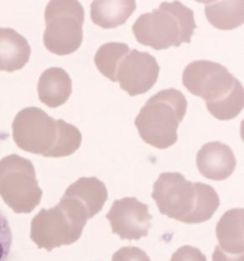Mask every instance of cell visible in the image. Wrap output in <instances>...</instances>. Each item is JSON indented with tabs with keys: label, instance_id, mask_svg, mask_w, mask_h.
Listing matches in <instances>:
<instances>
[{
	"label": "cell",
	"instance_id": "obj_10",
	"mask_svg": "<svg viewBox=\"0 0 244 261\" xmlns=\"http://www.w3.org/2000/svg\"><path fill=\"white\" fill-rule=\"evenodd\" d=\"M113 233L122 240H138L148 235L152 216L148 206L135 197H126L114 201L106 215Z\"/></svg>",
	"mask_w": 244,
	"mask_h": 261
},
{
	"label": "cell",
	"instance_id": "obj_9",
	"mask_svg": "<svg viewBox=\"0 0 244 261\" xmlns=\"http://www.w3.org/2000/svg\"><path fill=\"white\" fill-rule=\"evenodd\" d=\"M159 66L155 58L147 52L133 49L120 62L116 81L130 96L144 93L156 83Z\"/></svg>",
	"mask_w": 244,
	"mask_h": 261
},
{
	"label": "cell",
	"instance_id": "obj_11",
	"mask_svg": "<svg viewBox=\"0 0 244 261\" xmlns=\"http://www.w3.org/2000/svg\"><path fill=\"white\" fill-rule=\"evenodd\" d=\"M196 163L202 175L214 180L227 179L233 173L236 165L231 148L219 141L203 145L197 153Z\"/></svg>",
	"mask_w": 244,
	"mask_h": 261
},
{
	"label": "cell",
	"instance_id": "obj_8",
	"mask_svg": "<svg viewBox=\"0 0 244 261\" xmlns=\"http://www.w3.org/2000/svg\"><path fill=\"white\" fill-rule=\"evenodd\" d=\"M42 193L30 160L14 154L0 160V196L11 207L17 202H27L32 211Z\"/></svg>",
	"mask_w": 244,
	"mask_h": 261
},
{
	"label": "cell",
	"instance_id": "obj_22",
	"mask_svg": "<svg viewBox=\"0 0 244 261\" xmlns=\"http://www.w3.org/2000/svg\"><path fill=\"white\" fill-rule=\"evenodd\" d=\"M212 261H244V254H230L216 246L212 256Z\"/></svg>",
	"mask_w": 244,
	"mask_h": 261
},
{
	"label": "cell",
	"instance_id": "obj_5",
	"mask_svg": "<svg viewBox=\"0 0 244 261\" xmlns=\"http://www.w3.org/2000/svg\"><path fill=\"white\" fill-rule=\"evenodd\" d=\"M187 102L179 90L163 89L150 97L141 109L134 124L142 140L162 149L177 140V129L186 113Z\"/></svg>",
	"mask_w": 244,
	"mask_h": 261
},
{
	"label": "cell",
	"instance_id": "obj_3",
	"mask_svg": "<svg viewBox=\"0 0 244 261\" xmlns=\"http://www.w3.org/2000/svg\"><path fill=\"white\" fill-rule=\"evenodd\" d=\"M182 82L191 93L205 101L208 111L215 118L228 120L243 108V88L224 66L206 60L194 61L185 67Z\"/></svg>",
	"mask_w": 244,
	"mask_h": 261
},
{
	"label": "cell",
	"instance_id": "obj_18",
	"mask_svg": "<svg viewBox=\"0 0 244 261\" xmlns=\"http://www.w3.org/2000/svg\"><path fill=\"white\" fill-rule=\"evenodd\" d=\"M129 50L128 46L124 43H105L98 48L95 55L96 66L104 76L116 82L119 64Z\"/></svg>",
	"mask_w": 244,
	"mask_h": 261
},
{
	"label": "cell",
	"instance_id": "obj_6",
	"mask_svg": "<svg viewBox=\"0 0 244 261\" xmlns=\"http://www.w3.org/2000/svg\"><path fill=\"white\" fill-rule=\"evenodd\" d=\"M88 219L83 210L62 197L54 207L42 209L34 218L35 240L39 248L48 251L70 245L79 239Z\"/></svg>",
	"mask_w": 244,
	"mask_h": 261
},
{
	"label": "cell",
	"instance_id": "obj_14",
	"mask_svg": "<svg viewBox=\"0 0 244 261\" xmlns=\"http://www.w3.org/2000/svg\"><path fill=\"white\" fill-rule=\"evenodd\" d=\"M31 47L27 40L14 29L0 28V70L13 72L28 62Z\"/></svg>",
	"mask_w": 244,
	"mask_h": 261
},
{
	"label": "cell",
	"instance_id": "obj_16",
	"mask_svg": "<svg viewBox=\"0 0 244 261\" xmlns=\"http://www.w3.org/2000/svg\"><path fill=\"white\" fill-rule=\"evenodd\" d=\"M92 21L103 28H113L125 22L136 8L134 1H94L90 5Z\"/></svg>",
	"mask_w": 244,
	"mask_h": 261
},
{
	"label": "cell",
	"instance_id": "obj_13",
	"mask_svg": "<svg viewBox=\"0 0 244 261\" xmlns=\"http://www.w3.org/2000/svg\"><path fill=\"white\" fill-rule=\"evenodd\" d=\"M243 208H234L226 212L218 221L216 235L221 249L227 253H243Z\"/></svg>",
	"mask_w": 244,
	"mask_h": 261
},
{
	"label": "cell",
	"instance_id": "obj_19",
	"mask_svg": "<svg viewBox=\"0 0 244 261\" xmlns=\"http://www.w3.org/2000/svg\"><path fill=\"white\" fill-rule=\"evenodd\" d=\"M13 235L9 221L0 207V261H9Z\"/></svg>",
	"mask_w": 244,
	"mask_h": 261
},
{
	"label": "cell",
	"instance_id": "obj_21",
	"mask_svg": "<svg viewBox=\"0 0 244 261\" xmlns=\"http://www.w3.org/2000/svg\"><path fill=\"white\" fill-rule=\"evenodd\" d=\"M170 261H206V258L198 248L185 245L173 254Z\"/></svg>",
	"mask_w": 244,
	"mask_h": 261
},
{
	"label": "cell",
	"instance_id": "obj_2",
	"mask_svg": "<svg viewBox=\"0 0 244 261\" xmlns=\"http://www.w3.org/2000/svg\"><path fill=\"white\" fill-rule=\"evenodd\" d=\"M13 139L22 150L45 157L70 155L80 147L82 136L73 124L55 120L41 109L25 108L12 124Z\"/></svg>",
	"mask_w": 244,
	"mask_h": 261
},
{
	"label": "cell",
	"instance_id": "obj_20",
	"mask_svg": "<svg viewBox=\"0 0 244 261\" xmlns=\"http://www.w3.org/2000/svg\"><path fill=\"white\" fill-rule=\"evenodd\" d=\"M112 261H151L146 252L134 246L121 248L114 253Z\"/></svg>",
	"mask_w": 244,
	"mask_h": 261
},
{
	"label": "cell",
	"instance_id": "obj_12",
	"mask_svg": "<svg viewBox=\"0 0 244 261\" xmlns=\"http://www.w3.org/2000/svg\"><path fill=\"white\" fill-rule=\"evenodd\" d=\"M40 100L55 108L64 104L72 92V81L62 68L50 67L40 75L37 85Z\"/></svg>",
	"mask_w": 244,
	"mask_h": 261
},
{
	"label": "cell",
	"instance_id": "obj_17",
	"mask_svg": "<svg viewBox=\"0 0 244 261\" xmlns=\"http://www.w3.org/2000/svg\"><path fill=\"white\" fill-rule=\"evenodd\" d=\"M205 14L208 21L216 28L230 30L243 23L244 1H205Z\"/></svg>",
	"mask_w": 244,
	"mask_h": 261
},
{
	"label": "cell",
	"instance_id": "obj_4",
	"mask_svg": "<svg viewBox=\"0 0 244 261\" xmlns=\"http://www.w3.org/2000/svg\"><path fill=\"white\" fill-rule=\"evenodd\" d=\"M197 28L193 11L179 1L163 2L141 14L132 27L138 42L156 50L190 43Z\"/></svg>",
	"mask_w": 244,
	"mask_h": 261
},
{
	"label": "cell",
	"instance_id": "obj_15",
	"mask_svg": "<svg viewBox=\"0 0 244 261\" xmlns=\"http://www.w3.org/2000/svg\"><path fill=\"white\" fill-rule=\"evenodd\" d=\"M64 194L81 203L87 210L89 219L102 210L108 197L105 185L95 176L80 177L67 188Z\"/></svg>",
	"mask_w": 244,
	"mask_h": 261
},
{
	"label": "cell",
	"instance_id": "obj_7",
	"mask_svg": "<svg viewBox=\"0 0 244 261\" xmlns=\"http://www.w3.org/2000/svg\"><path fill=\"white\" fill-rule=\"evenodd\" d=\"M84 10L77 1H51L44 12L45 46L60 56L70 54L80 46L83 39Z\"/></svg>",
	"mask_w": 244,
	"mask_h": 261
},
{
	"label": "cell",
	"instance_id": "obj_1",
	"mask_svg": "<svg viewBox=\"0 0 244 261\" xmlns=\"http://www.w3.org/2000/svg\"><path fill=\"white\" fill-rule=\"evenodd\" d=\"M151 197L161 214L187 224L210 219L220 204L213 188L187 180L177 172L161 173L153 185Z\"/></svg>",
	"mask_w": 244,
	"mask_h": 261
}]
</instances>
